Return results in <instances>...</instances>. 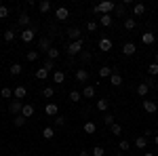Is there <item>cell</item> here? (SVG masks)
<instances>
[{
    "mask_svg": "<svg viewBox=\"0 0 158 156\" xmlns=\"http://www.w3.org/2000/svg\"><path fill=\"white\" fill-rule=\"evenodd\" d=\"M17 25L21 27V30H25V27H30V15L27 13H19V19H17Z\"/></svg>",
    "mask_w": 158,
    "mask_h": 156,
    "instance_id": "obj_7",
    "label": "cell"
},
{
    "mask_svg": "<svg viewBox=\"0 0 158 156\" xmlns=\"http://www.w3.org/2000/svg\"><path fill=\"white\" fill-rule=\"evenodd\" d=\"M68 38H70V42L82 40V32H80V27H70V30H68Z\"/></svg>",
    "mask_w": 158,
    "mask_h": 156,
    "instance_id": "obj_6",
    "label": "cell"
},
{
    "mask_svg": "<svg viewBox=\"0 0 158 156\" xmlns=\"http://www.w3.org/2000/svg\"><path fill=\"white\" fill-rule=\"evenodd\" d=\"M42 68H44L47 72H51V70H57V61H53V59H44Z\"/></svg>",
    "mask_w": 158,
    "mask_h": 156,
    "instance_id": "obj_24",
    "label": "cell"
},
{
    "mask_svg": "<svg viewBox=\"0 0 158 156\" xmlns=\"http://www.w3.org/2000/svg\"><path fill=\"white\" fill-rule=\"evenodd\" d=\"M110 131H112V135H120V133H122V127H120V124H116V122H114V124L110 127Z\"/></svg>",
    "mask_w": 158,
    "mask_h": 156,
    "instance_id": "obj_41",
    "label": "cell"
},
{
    "mask_svg": "<svg viewBox=\"0 0 158 156\" xmlns=\"http://www.w3.org/2000/svg\"><path fill=\"white\" fill-rule=\"evenodd\" d=\"M108 108H110L108 99H99V101H97V110H99V112H108Z\"/></svg>",
    "mask_w": 158,
    "mask_h": 156,
    "instance_id": "obj_33",
    "label": "cell"
},
{
    "mask_svg": "<svg viewBox=\"0 0 158 156\" xmlns=\"http://www.w3.org/2000/svg\"><path fill=\"white\" fill-rule=\"evenodd\" d=\"M154 144H156V145H158V135H154Z\"/></svg>",
    "mask_w": 158,
    "mask_h": 156,
    "instance_id": "obj_53",
    "label": "cell"
},
{
    "mask_svg": "<svg viewBox=\"0 0 158 156\" xmlns=\"http://www.w3.org/2000/svg\"><path fill=\"white\" fill-rule=\"evenodd\" d=\"M91 154H93V156H103V154H106V150H103L101 145H95V148L91 150Z\"/></svg>",
    "mask_w": 158,
    "mask_h": 156,
    "instance_id": "obj_39",
    "label": "cell"
},
{
    "mask_svg": "<svg viewBox=\"0 0 158 156\" xmlns=\"http://www.w3.org/2000/svg\"><path fill=\"white\" fill-rule=\"evenodd\" d=\"M6 17H9V9L4 4H0V19H6Z\"/></svg>",
    "mask_w": 158,
    "mask_h": 156,
    "instance_id": "obj_47",
    "label": "cell"
},
{
    "mask_svg": "<svg viewBox=\"0 0 158 156\" xmlns=\"http://www.w3.org/2000/svg\"><path fill=\"white\" fill-rule=\"evenodd\" d=\"M154 40H156V36H154L152 32H146V34H141V42H143V44H152Z\"/></svg>",
    "mask_w": 158,
    "mask_h": 156,
    "instance_id": "obj_22",
    "label": "cell"
},
{
    "mask_svg": "<svg viewBox=\"0 0 158 156\" xmlns=\"http://www.w3.org/2000/svg\"><path fill=\"white\" fill-rule=\"evenodd\" d=\"M70 99H72V101H80V99H82V93H80V91H72V93H70Z\"/></svg>",
    "mask_w": 158,
    "mask_h": 156,
    "instance_id": "obj_43",
    "label": "cell"
},
{
    "mask_svg": "<svg viewBox=\"0 0 158 156\" xmlns=\"http://www.w3.org/2000/svg\"><path fill=\"white\" fill-rule=\"evenodd\" d=\"M93 13H95V15H99V17H101V11H99V4H95V6H93Z\"/></svg>",
    "mask_w": 158,
    "mask_h": 156,
    "instance_id": "obj_51",
    "label": "cell"
},
{
    "mask_svg": "<svg viewBox=\"0 0 158 156\" xmlns=\"http://www.w3.org/2000/svg\"><path fill=\"white\" fill-rule=\"evenodd\" d=\"M59 55H61V51H57L55 47H51V48H49V53H47V59L57 61V59H59Z\"/></svg>",
    "mask_w": 158,
    "mask_h": 156,
    "instance_id": "obj_21",
    "label": "cell"
},
{
    "mask_svg": "<svg viewBox=\"0 0 158 156\" xmlns=\"http://www.w3.org/2000/svg\"><path fill=\"white\" fill-rule=\"evenodd\" d=\"M116 156H124V154H116Z\"/></svg>",
    "mask_w": 158,
    "mask_h": 156,
    "instance_id": "obj_56",
    "label": "cell"
},
{
    "mask_svg": "<svg viewBox=\"0 0 158 156\" xmlns=\"http://www.w3.org/2000/svg\"><path fill=\"white\" fill-rule=\"evenodd\" d=\"M135 25H137V21H135L133 17H124V30H135Z\"/></svg>",
    "mask_w": 158,
    "mask_h": 156,
    "instance_id": "obj_29",
    "label": "cell"
},
{
    "mask_svg": "<svg viewBox=\"0 0 158 156\" xmlns=\"http://www.w3.org/2000/svg\"><path fill=\"white\" fill-rule=\"evenodd\" d=\"M148 91H150V86H148L146 82L137 84V95H139V97H146V95H148Z\"/></svg>",
    "mask_w": 158,
    "mask_h": 156,
    "instance_id": "obj_27",
    "label": "cell"
},
{
    "mask_svg": "<svg viewBox=\"0 0 158 156\" xmlns=\"http://www.w3.org/2000/svg\"><path fill=\"white\" fill-rule=\"evenodd\" d=\"M25 120H27V118H23V116L19 114V116H15V120H13V124H15V127H23V124H25Z\"/></svg>",
    "mask_w": 158,
    "mask_h": 156,
    "instance_id": "obj_38",
    "label": "cell"
},
{
    "mask_svg": "<svg viewBox=\"0 0 158 156\" xmlns=\"http://www.w3.org/2000/svg\"><path fill=\"white\" fill-rule=\"evenodd\" d=\"M76 80H78V82H86V80H89V70H85V68L76 70Z\"/></svg>",
    "mask_w": 158,
    "mask_h": 156,
    "instance_id": "obj_15",
    "label": "cell"
},
{
    "mask_svg": "<svg viewBox=\"0 0 158 156\" xmlns=\"http://www.w3.org/2000/svg\"><path fill=\"white\" fill-rule=\"evenodd\" d=\"M146 84H148V86H150V89H152V86H156V80H154V78L150 76V78H148V80H146Z\"/></svg>",
    "mask_w": 158,
    "mask_h": 156,
    "instance_id": "obj_50",
    "label": "cell"
},
{
    "mask_svg": "<svg viewBox=\"0 0 158 156\" xmlns=\"http://www.w3.org/2000/svg\"><path fill=\"white\" fill-rule=\"evenodd\" d=\"M38 55H40L38 51H27V61H36Z\"/></svg>",
    "mask_w": 158,
    "mask_h": 156,
    "instance_id": "obj_45",
    "label": "cell"
},
{
    "mask_svg": "<svg viewBox=\"0 0 158 156\" xmlns=\"http://www.w3.org/2000/svg\"><path fill=\"white\" fill-rule=\"evenodd\" d=\"M21 110H23V101H21V99H11V103H9V112L15 114V116H19Z\"/></svg>",
    "mask_w": 158,
    "mask_h": 156,
    "instance_id": "obj_3",
    "label": "cell"
},
{
    "mask_svg": "<svg viewBox=\"0 0 158 156\" xmlns=\"http://www.w3.org/2000/svg\"><path fill=\"white\" fill-rule=\"evenodd\" d=\"M135 145H137L139 150H146V145H148V137H143V135H139V137L135 139Z\"/></svg>",
    "mask_w": 158,
    "mask_h": 156,
    "instance_id": "obj_26",
    "label": "cell"
},
{
    "mask_svg": "<svg viewBox=\"0 0 158 156\" xmlns=\"http://www.w3.org/2000/svg\"><path fill=\"white\" fill-rule=\"evenodd\" d=\"M114 74V68H110V65H103V68H99V76L101 78H110Z\"/></svg>",
    "mask_w": 158,
    "mask_h": 156,
    "instance_id": "obj_19",
    "label": "cell"
},
{
    "mask_svg": "<svg viewBox=\"0 0 158 156\" xmlns=\"http://www.w3.org/2000/svg\"><path fill=\"white\" fill-rule=\"evenodd\" d=\"M55 124H57V127H63V124H65V118L57 114V116H55Z\"/></svg>",
    "mask_w": 158,
    "mask_h": 156,
    "instance_id": "obj_49",
    "label": "cell"
},
{
    "mask_svg": "<svg viewBox=\"0 0 158 156\" xmlns=\"http://www.w3.org/2000/svg\"><path fill=\"white\" fill-rule=\"evenodd\" d=\"M112 47H114V44H112L110 38H101V40H99V51H106V53H108V51H112Z\"/></svg>",
    "mask_w": 158,
    "mask_h": 156,
    "instance_id": "obj_14",
    "label": "cell"
},
{
    "mask_svg": "<svg viewBox=\"0 0 158 156\" xmlns=\"http://www.w3.org/2000/svg\"><path fill=\"white\" fill-rule=\"evenodd\" d=\"M118 148H120L122 152H127V150H131V144H129L127 139H120V144H118Z\"/></svg>",
    "mask_w": 158,
    "mask_h": 156,
    "instance_id": "obj_44",
    "label": "cell"
},
{
    "mask_svg": "<svg viewBox=\"0 0 158 156\" xmlns=\"http://www.w3.org/2000/svg\"><path fill=\"white\" fill-rule=\"evenodd\" d=\"M114 9H116V4H114L112 0H106V2H101V4H99L101 15H112V13H114Z\"/></svg>",
    "mask_w": 158,
    "mask_h": 156,
    "instance_id": "obj_4",
    "label": "cell"
},
{
    "mask_svg": "<svg viewBox=\"0 0 158 156\" xmlns=\"http://www.w3.org/2000/svg\"><path fill=\"white\" fill-rule=\"evenodd\" d=\"M25 95H27V89H25L23 84H19V86L13 89V99H23Z\"/></svg>",
    "mask_w": 158,
    "mask_h": 156,
    "instance_id": "obj_8",
    "label": "cell"
},
{
    "mask_svg": "<svg viewBox=\"0 0 158 156\" xmlns=\"http://www.w3.org/2000/svg\"><path fill=\"white\" fill-rule=\"evenodd\" d=\"M82 44H85V40L70 42V44H68V55H70V57H74V55H80V53H82Z\"/></svg>",
    "mask_w": 158,
    "mask_h": 156,
    "instance_id": "obj_2",
    "label": "cell"
},
{
    "mask_svg": "<svg viewBox=\"0 0 158 156\" xmlns=\"http://www.w3.org/2000/svg\"><path fill=\"white\" fill-rule=\"evenodd\" d=\"M143 156H154V154H152V152H146V154H143Z\"/></svg>",
    "mask_w": 158,
    "mask_h": 156,
    "instance_id": "obj_55",
    "label": "cell"
},
{
    "mask_svg": "<svg viewBox=\"0 0 158 156\" xmlns=\"http://www.w3.org/2000/svg\"><path fill=\"white\" fill-rule=\"evenodd\" d=\"M143 13H146V4H143V2L133 4V15H143Z\"/></svg>",
    "mask_w": 158,
    "mask_h": 156,
    "instance_id": "obj_28",
    "label": "cell"
},
{
    "mask_svg": "<svg viewBox=\"0 0 158 156\" xmlns=\"http://www.w3.org/2000/svg\"><path fill=\"white\" fill-rule=\"evenodd\" d=\"M95 93H97V91H95V86H93V84H86L85 89H82V97H86V99H93Z\"/></svg>",
    "mask_w": 158,
    "mask_h": 156,
    "instance_id": "obj_13",
    "label": "cell"
},
{
    "mask_svg": "<svg viewBox=\"0 0 158 156\" xmlns=\"http://www.w3.org/2000/svg\"><path fill=\"white\" fill-rule=\"evenodd\" d=\"M141 106H143V110H146L148 114H154V112L158 110V103H156V101H150V99L141 101Z\"/></svg>",
    "mask_w": 158,
    "mask_h": 156,
    "instance_id": "obj_9",
    "label": "cell"
},
{
    "mask_svg": "<svg viewBox=\"0 0 158 156\" xmlns=\"http://www.w3.org/2000/svg\"><path fill=\"white\" fill-rule=\"evenodd\" d=\"M53 93H55V91H53L51 86H44V89H42V95L47 97V99H51V97H53Z\"/></svg>",
    "mask_w": 158,
    "mask_h": 156,
    "instance_id": "obj_46",
    "label": "cell"
},
{
    "mask_svg": "<svg viewBox=\"0 0 158 156\" xmlns=\"http://www.w3.org/2000/svg\"><path fill=\"white\" fill-rule=\"evenodd\" d=\"M38 11L42 13V15H44V13H49V11H51V2H49V0H40V4H38Z\"/></svg>",
    "mask_w": 158,
    "mask_h": 156,
    "instance_id": "obj_23",
    "label": "cell"
},
{
    "mask_svg": "<svg viewBox=\"0 0 158 156\" xmlns=\"http://www.w3.org/2000/svg\"><path fill=\"white\" fill-rule=\"evenodd\" d=\"M80 59H82V61H91V59H93V55H91L89 51H82V53H80Z\"/></svg>",
    "mask_w": 158,
    "mask_h": 156,
    "instance_id": "obj_48",
    "label": "cell"
},
{
    "mask_svg": "<svg viewBox=\"0 0 158 156\" xmlns=\"http://www.w3.org/2000/svg\"><path fill=\"white\" fill-rule=\"evenodd\" d=\"M55 17H57V19H59V21H65V19H68V17H70V11H68V9H65V6H59V9H57V11H55Z\"/></svg>",
    "mask_w": 158,
    "mask_h": 156,
    "instance_id": "obj_12",
    "label": "cell"
},
{
    "mask_svg": "<svg viewBox=\"0 0 158 156\" xmlns=\"http://www.w3.org/2000/svg\"><path fill=\"white\" fill-rule=\"evenodd\" d=\"M124 9H127V4H124V2H120V4H116L114 13H116L118 17H122V19H124V17H127V15H124Z\"/></svg>",
    "mask_w": 158,
    "mask_h": 156,
    "instance_id": "obj_32",
    "label": "cell"
},
{
    "mask_svg": "<svg viewBox=\"0 0 158 156\" xmlns=\"http://www.w3.org/2000/svg\"><path fill=\"white\" fill-rule=\"evenodd\" d=\"M78 156H91V154H89V150H80V154H78Z\"/></svg>",
    "mask_w": 158,
    "mask_h": 156,
    "instance_id": "obj_52",
    "label": "cell"
},
{
    "mask_svg": "<svg viewBox=\"0 0 158 156\" xmlns=\"http://www.w3.org/2000/svg\"><path fill=\"white\" fill-rule=\"evenodd\" d=\"M0 95L4 97V99H13V89L11 86H4V89L0 91Z\"/></svg>",
    "mask_w": 158,
    "mask_h": 156,
    "instance_id": "obj_35",
    "label": "cell"
},
{
    "mask_svg": "<svg viewBox=\"0 0 158 156\" xmlns=\"http://www.w3.org/2000/svg\"><path fill=\"white\" fill-rule=\"evenodd\" d=\"M148 74L154 78V76H158V63H150L148 65Z\"/></svg>",
    "mask_w": 158,
    "mask_h": 156,
    "instance_id": "obj_36",
    "label": "cell"
},
{
    "mask_svg": "<svg viewBox=\"0 0 158 156\" xmlns=\"http://www.w3.org/2000/svg\"><path fill=\"white\" fill-rule=\"evenodd\" d=\"M110 84H112V86H120L122 84V76L118 72H114L112 76H110Z\"/></svg>",
    "mask_w": 158,
    "mask_h": 156,
    "instance_id": "obj_17",
    "label": "cell"
},
{
    "mask_svg": "<svg viewBox=\"0 0 158 156\" xmlns=\"http://www.w3.org/2000/svg\"><path fill=\"white\" fill-rule=\"evenodd\" d=\"M156 91H158V84H156Z\"/></svg>",
    "mask_w": 158,
    "mask_h": 156,
    "instance_id": "obj_57",
    "label": "cell"
},
{
    "mask_svg": "<svg viewBox=\"0 0 158 156\" xmlns=\"http://www.w3.org/2000/svg\"><path fill=\"white\" fill-rule=\"evenodd\" d=\"M97 25H99V21H93V19H91V21L86 23V30H89V34H93V32L97 30Z\"/></svg>",
    "mask_w": 158,
    "mask_h": 156,
    "instance_id": "obj_37",
    "label": "cell"
},
{
    "mask_svg": "<svg viewBox=\"0 0 158 156\" xmlns=\"http://www.w3.org/2000/svg\"><path fill=\"white\" fill-rule=\"evenodd\" d=\"M9 70H11V74H13V76H19V74L23 72V65H21V63H13V65L9 68Z\"/></svg>",
    "mask_w": 158,
    "mask_h": 156,
    "instance_id": "obj_31",
    "label": "cell"
},
{
    "mask_svg": "<svg viewBox=\"0 0 158 156\" xmlns=\"http://www.w3.org/2000/svg\"><path fill=\"white\" fill-rule=\"evenodd\" d=\"M44 114H47V116H57V114H59V106H57V103H47Z\"/></svg>",
    "mask_w": 158,
    "mask_h": 156,
    "instance_id": "obj_11",
    "label": "cell"
},
{
    "mask_svg": "<svg viewBox=\"0 0 158 156\" xmlns=\"http://www.w3.org/2000/svg\"><path fill=\"white\" fill-rule=\"evenodd\" d=\"M154 63H158V53H156V55H154Z\"/></svg>",
    "mask_w": 158,
    "mask_h": 156,
    "instance_id": "obj_54",
    "label": "cell"
},
{
    "mask_svg": "<svg viewBox=\"0 0 158 156\" xmlns=\"http://www.w3.org/2000/svg\"><path fill=\"white\" fill-rule=\"evenodd\" d=\"M63 80H65V74L61 72V70H55V72H53V82H55V84H61Z\"/></svg>",
    "mask_w": 158,
    "mask_h": 156,
    "instance_id": "obj_20",
    "label": "cell"
},
{
    "mask_svg": "<svg viewBox=\"0 0 158 156\" xmlns=\"http://www.w3.org/2000/svg\"><path fill=\"white\" fill-rule=\"evenodd\" d=\"M32 114H34V106H32V103H23V110H21V116H23V118H30Z\"/></svg>",
    "mask_w": 158,
    "mask_h": 156,
    "instance_id": "obj_18",
    "label": "cell"
},
{
    "mask_svg": "<svg viewBox=\"0 0 158 156\" xmlns=\"http://www.w3.org/2000/svg\"><path fill=\"white\" fill-rule=\"evenodd\" d=\"M95 131H97V124H95L93 120H89V122H85V133H89V135H93Z\"/></svg>",
    "mask_w": 158,
    "mask_h": 156,
    "instance_id": "obj_25",
    "label": "cell"
},
{
    "mask_svg": "<svg viewBox=\"0 0 158 156\" xmlns=\"http://www.w3.org/2000/svg\"><path fill=\"white\" fill-rule=\"evenodd\" d=\"M103 122H106L108 127H112V124H114V116H112L110 112H106V114H103Z\"/></svg>",
    "mask_w": 158,
    "mask_h": 156,
    "instance_id": "obj_40",
    "label": "cell"
},
{
    "mask_svg": "<svg viewBox=\"0 0 158 156\" xmlns=\"http://www.w3.org/2000/svg\"><path fill=\"white\" fill-rule=\"evenodd\" d=\"M42 137H44V139H53V137H55V129H53V127H44V129H42Z\"/></svg>",
    "mask_w": 158,
    "mask_h": 156,
    "instance_id": "obj_30",
    "label": "cell"
},
{
    "mask_svg": "<svg viewBox=\"0 0 158 156\" xmlns=\"http://www.w3.org/2000/svg\"><path fill=\"white\" fill-rule=\"evenodd\" d=\"M135 51H137V47H135L133 42H124V44H122V53H124L127 57H131V55H135Z\"/></svg>",
    "mask_w": 158,
    "mask_h": 156,
    "instance_id": "obj_10",
    "label": "cell"
},
{
    "mask_svg": "<svg viewBox=\"0 0 158 156\" xmlns=\"http://www.w3.org/2000/svg\"><path fill=\"white\" fill-rule=\"evenodd\" d=\"M34 36H36V25L25 27V30H21V34H19L21 42H32V40H34Z\"/></svg>",
    "mask_w": 158,
    "mask_h": 156,
    "instance_id": "obj_1",
    "label": "cell"
},
{
    "mask_svg": "<svg viewBox=\"0 0 158 156\" xmlns=\"http://www.w3.org/2000/svg\"><path fill=\"white\" fill-rule=\"evenodd\" d=\"M112 23H114V17H112V15H101V17H99V25H103V27H110Z\"/></svg>",
    "mask_w": 158,
    "mask_h": 156,
    "instance_id": "obj_16",
    "label": "cell"
},
{
    "mask_svg": "<svg viewBox=\"0 0 158 156\" xmlns=\"http://www.w3.org/2000/svg\"><path fill=\"white\" fill-rule=\"evenodd\" d=\"M13 38H15V30H6L4 32V42H11Z\"/></svg>",
    "mask_w": 158,
    "mask_h": 156,
    "instance_id": "obj_42",
    "label": "cell"
},
{
    "mask_svg": "<svg viewBox=\"0 0 158 156\" xmlns=\"http://www.w3.org/2000/svg\"><path fill=\"white\" fill-rule=\"evenodd\" d=\"M49 48H51V38H47V36H42L40 40H38V53H49Z\"/></svg>",
    "mask_w": 158,
    "mask_h": 156,
    "instance_id": "obj_5",
    "label": "cell"
},
{
    "mask_svg": "<svg viewBox=\"0 0 158 156\" xmlns=\"http://www.w3.org/2000/svg\"><path fill=\"white\" fill-rule=\"evenodd\" d=\"M36 78L38 80H47V78H49V72H47L44 68H38L36 70Z\"/></svg>",
    "mask_w": 158,
    "mask_h": 156,
    "instance_id": "obj_34",
    "label": "cell"
}]
</instances>
